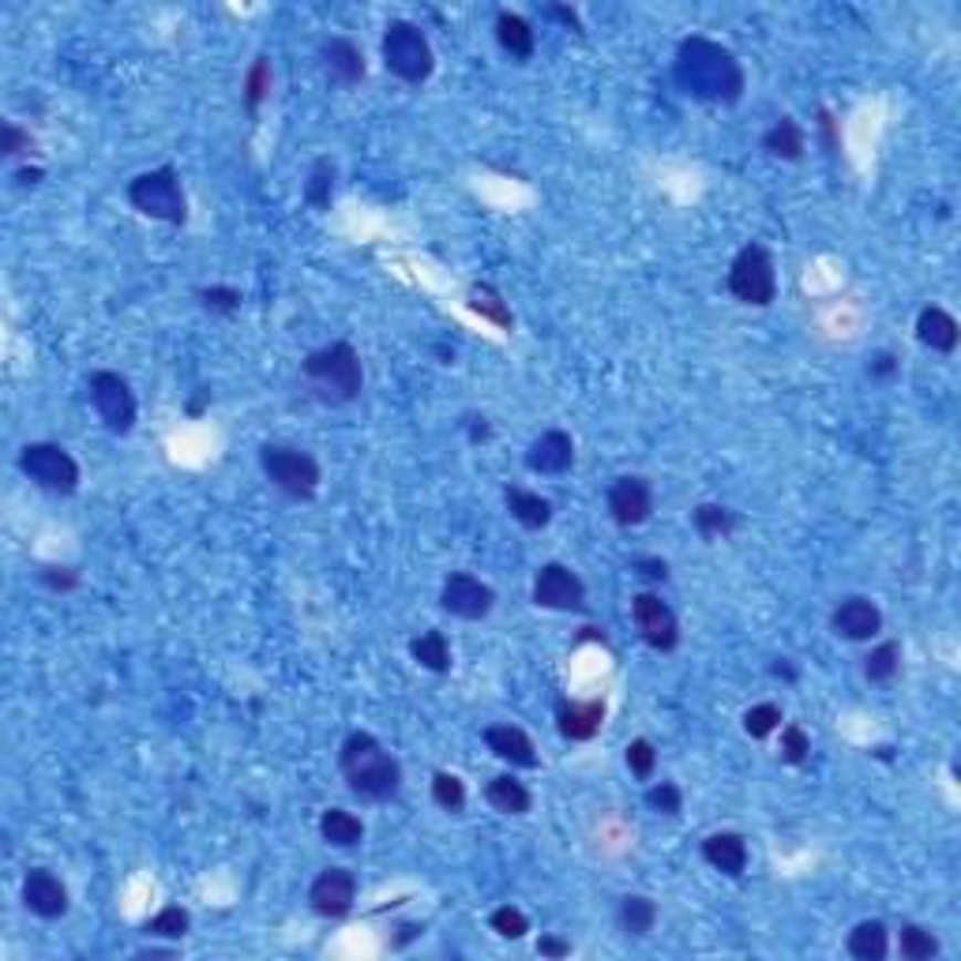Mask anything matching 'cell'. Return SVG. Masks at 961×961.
<instances>
[{
	"label": "cell",
	"mask_w": 961,
	"mask_h": 961,
	"mask_svg": "<svg viewBox=\"0 0 961 961\" xmlns=\"http://www.w3.org/2000/svg\"><path fill=\"white\" fill-rule=\"evenodd\" d=\"M672 80H677V87L688 98L707 102V106H737L748 91V75L740 56L707 34H691L677 45Z\"/></svg>",
	"instance_id": "6da1fadb"
},
{
	"label": "cell",
	"mask_w": 961,
	"mask_h": 961,
	"mask_svg": "<svg viewBox=\"0 0 961 961\" xmlns=\"http://www.w3.org/2000/svg\"><path fill=\"white\" fill-rule=\"evenodd\" d=\"M338 766L346 788L365 804H387L403 788V763L387 751L373 732H349L338 748Z\"/></svg>",
	"instance_id": "7a4b0ae2"
},
{
	"label": "cell",
	"mask_w": 961,
	"mask_h": 961,
	"mask_svg": "<svg viewBox=\"0 0 961 961\" xmlns=\"http://www.w3.org/2000/svg\"><path fill=\"white\" fill-rule=\"evenodd\" d=\"M301 376L309 384L312 398H320L323 406H346L365 391L361 354L349 342H331V346L312 349L301 361Z\"/></svg>",
	"instance_id": "3957f363"
},
{
	"label": "cell",
	"mask_w": 961,
	"mask_h": 961,
	"mask_svg": "<svg viewBox=\"0 0 961 961\" xmlns=\"http://www.w3.org/2000/svg\"><path fill=\"white\" fill-rule=\"evenodd\" d=\"M379 56H384V69L395 75V80L410 83V87H421V83L432 80L436 72V53L428 34L410 19H391L387 23L384 38H379Z\"/></svg>",
	"instance_id": "277c9868"
},
{
	"label": "cell",
	"mask_w": 961,
	"mask_h": 961,
	"mask_svg": "<svg viewBox=\"0 0 961 961\" xmlns=\"http://www.w3.org/2000/svg\"><path fill=\"white\" fill-rule=\"evenodd\" d=\"M260 470L282 497L290 500H312L320 492L323 470L316 455L293 443H263L260 447Z\"/></svg>",
	"instance_id": "5b68a950"
},
{
	"label": "cell",
	"mask_w": 961,
	"mask_h": 961,
	"mask_svg": "<svg viewBox=\"0 0 961 961\" xmlns=\"http://www.w3.org/2000/svg\"><path fill=\"white\" fill-rule=\"evenodd\" d=\"M128 203L136 207L143 218H155V222H166V226L188 222V196L174 166H158V169H147V174L132 177Z\"/></svg>",
	"instance_id": "8992f818"
},
{
	"label": "cell",
	"mask_w": 961,
	"mask_h": 961,
	"mask_svg": "<svg viewBox=\"0 0 961 961\" xmlns=\"http://www.w3.org/2000/svg\"><path fill=\"white\" fill-rule=\"evenodd\" d=\"M725 285L732 297L748 304V309H770V304L777 301V268L766 244L751 241L732 255Z\"/></svg>",
	"instance_id": "52a82bcc"
},
{
	"label": "cell",
	"mask_w": 961,
	"mask_h": 961,
	"mask_svg": "<svg viewBox=\"0 0 961 961\" xmlns=\"http://www.w3.org/2000/svg\"><path fill=\"white\" fill-rule=\"evenodd\" d=\"M19 473L31 484H38L42 492H53V497H72L83 481L80 462L72 459V451L53 440L27 443L23 451H19Z\"/></svg>",
	"instance_id": "ba28073f"
},
{
	"label": "cell",
	"mask_w": 961,
	"mask_h": 961,
	"mask_svg": "<svg viewBox=\"0 0 961 961\" xmlns=\"http://www.w3.org/2000/svg\"><path fill=\"white\" fill-rule=\"evenodd\" d=\"M87 391H91L94 410L102 417V425H106L113 436H128L132 428H136L139 403L125 376L109 373V368H98V373H91L87 379Z\"/></svg>",
	"instance_id": "9c48e42d"
},
{
	"label": "cell",
	"mask_w": 961,
	"mask_h": 961,
	"mask_svg": "<svg viewBox=\"0 0 961 961\" xmlns=\"http://www.w3.org/2000/svg\"><path fill=\"white\" fill-rule=\"evenodd\" d=\"M440 608L447 616H455V620L478 624L497 608V589L481 583L478 575H470V571H451L440 586Z\"/></svg>",
	"instance_id": "30bf717a"
},
{
	"label": "cell",
	"mask_w": 961,
	"mask_h": 961,
	"mask_svg": "<svg viewBox=\"0 0 961 961\" xmlns=\"http://www.w3.org/2000/svg\"><path fill=\"white\" fill-rule=\"evenodd\" d=\"M631 620L639 627V639L658 654H672L680 646V620L677 613L669 608V602H661L658 594L643 589V594L631 597Z\"/></svg>",
	"instance_id": "8fae6325"
},
{
	"label": "cell",
	"mask_w": 961,
	"mask_h": 961,
	"mask_svg": "<svg viewBox=\"0 0 961 961\" xmlns=\"http://www.w3.org/2000/svg\"><path fill=\"white\" fill-rule=\"evenodd\" d=\"M534 605L549 613H583L586 608V583L567 564H545L534 575Z\"/></svg>",
	"instance_id": "7c38bea8"
},
{
	"label": "cell",
	"mask_w": 961,
	"mask_h": 961,
	"mask_svg": "<svg viewBox=\"0 0 961 961\" xmlns=\"http://www.w3.org/2000/svg\"><path fill=\"white\" fill-rule=\"evenodd\" d=\"M357 875L349 868H323L309 887V909L323 920H342L354 912Z\"/></svg>",
	"instance_id": "4fadbf2b"
},
{
	"label": "cell",
	"mask_w": 961,
	"mask_h": 961,
	"mask_svg": "<svg viewBox=\"0 0 961 961\" xmlns=\"http://www.w3.org/2000/svg\"><path fill=\"white\" fill-rule=\"evenodd\" d=\"M605 508L616 526H627V530L643 526V522L654 515V484L639 478V473L616 478L605 492Z\"/></svg>",
	"instance_id": "5bb4252c"
},
{
	"label": "cell",
	"mask_w": 961,
	"mask_h": 961,
	"mask_svg": "<svg viewBox=\"0 0 961 961\" xmlns=\"http://www.w3.org/2000/svg\"><path fill=\"white\" fill-rule=\"evenodd\" d=\"M831 631L845 643H871L882 631V613L871 597H842L831 613Z\"/></svg>",
	"instance_id": "9a60e30c"
},
{
	"label": "cell",
	"mask_w": 961,
	"mask_h": 961,
	"mask_svg": "<svg viewBox=\"0 0 961 961\" xmlns=\"http://www.w3.org/2000/svg\"><path fill=\"white\" fill-rule=\"evenodd\" d=\"M23 906L34 912L38 920H61L69 912V887L61 882V875L50 868H31L23 875Z\"/></svg>",
	"instance_id": "2e32d148"
},
{
	"label": "cell",
	"mask_w": 961,
	"mask_h": 961,
	"mask_svg": "<svg viewBox=\"0 0 961 961\" xmlns=\"http://www.w3.org/2000/svg\"><path fill=\"white\" fill-rule=\"evenodd\" d=\"M320 64L323 72H327V80L335 83V87H361L368 75V64H365V53H361V45L354 42V38H327V42L320 45Z\"/></svg>",
	"instance_id": "e0dca14e"
},
{
	"label": "cell",
	"mask_w": 961,
	"mask_h": 961,
	"mask_svg": "<svg viewBox=\"0 0 961 961\" xmlns=\"http://www.w3.org/2000/svg\"><path fill=\"white\" fill-rule=\"evenodd\" d=\"M575 466V440L564 428H545L534 443L526 447V470L541 478H564Z\"/></svg>",
	"instance_id": "ac0fdd59"
},
{
	"label": "cell",
	"mask_w": 961,
	"mask_h": 961,
	"mask_svg": "<svg viewBox=\"0 0 961 961\" xmlns=\"http://www.w3.org/2000/svg\"><path fill=\"white\" fill-rule=\"evenodd\" d=\"M605 699H560L556 702V732L571 744H586L605 725Z\"/></svg>",
	"instance_id": "d6986e66"
},
{
	"label": "cell",
	"mask_w": 961,
	"mask_h": 961,
	"mask_svg": "<svg viewBox=\"0 0 961 961\" xmlns=\"http://www.w3.org/2000/svg\"><path fill=\"white\" fill-rule=\"evenodd\" d=\"M702 860L710 864L713 871L729 875V879H740L751 864V849L748 837L740 831H713L702 837Z\"/></svg>",
	"instance_id": "ffe728a7"
},
{
	"label": "cell",
	"mask_w": 961,
	"mask_h": 961,
	"mask_svg": "<svg viewBox=\"0 0 961 961\" xmlns=\"http://www.w3.org/2000/svg\"><path fill=\"white\" fill-rule=\"evenodd\" d=\"M484 744H489V751L500 759V763H508L515 770H537L541 766L534 740H530L519 725H489L484 729Z\"/></svg>",
	"instance_id": "44dd1931"
},
{
	"label": "cell",
	"mask_w": 961,
	"mask_h": 961,
	"mask_svg": "<svg viewBox=\"0 0 961 961\" xmlns=\"http://www.w3.org/2000/svg\"><path fill=\"white\" fill-rule=\"evenodd\" d=\"M958 338H961V327H958V320L950 316L947 309H939V304L920 309V316H917V342H920V346H928L931 354H954Z\"/></svg>",
	"instance_id": "7402d4cb"
},
{
	"label": "cell",
	"mask_w": 961,
	"mask_h": 961,
	"mask_svg": "<svg viewBox=\"0 0 961 961\" xmlns=\"http://www.w3.org/2000/svg\"><path fill=\"white\" fill-rule=\"evenodd\" d=\"M497 42H500V50L511 56V61H519V64L530 61L534 50H537L534 23H530L526 15L508 12V8H503V12H497Z\"/></svg>",
	"instance_id": "603a6c76"
},
{
	"label": "cell",
	"mask_w": 961,
	"mask_h": 961,
	"mask_svg": "<svg viewBox=\"0 0 961 961\" xmlns=\"http://www.w3.org/2000/svg\"><path fill=\"white\" fill-rule=\"evenodd\" d=\"M503 503H508L511 519H515L519 526H526V530H545L552 522V500H545L541 492L508 484V489H503Z\"/></svg>",
	"instance_id": "cb8c5ba5"
},
{
	"label": "cell",
	"mask_w": 961,
	"mask_h": 961,
	"mask_svg": "<svg viewBox=\"0 0 961 961\" xmlns=\"http://www.w3.org/2000/svg\"><path fill=\"white\" fill-rule=\"evenodd\" d=\"M763 150L770 158L801 161L804 150H807V136H804L801 121H796V117H777L774 125L763 132Z\"/></svg>",
	"instance_id": "d4e9b609"
},
{
	"label": "cell",
	"mask_w": 961,
	"mask_h": 961,
	"mask_svg": "<svg viewBox=\"0 0 961 961\" xmlns=\"http://www.w3.org/2000/svg\"><path fill=\"white\" fill-rule=\"evenodd\" d=\"M320 837L331 849H357L365 842V823L354 812H346V807H327L320 815Z\"/></svg>",
	"instance_id": "484cf974"
},
{
	"label": "cell",
	"mask_w": 961,
	"mask_h": 961,
	"mask_svg": "<svg viewBox=\"0 0 961 961\" xmlns=\"http://www.w3.org/2000/svg\"><path fill=\"white\" fill-rule=\"evenodd\" d=\"M654 925H658V906H654V898H646V894H627V898H620V906H616V928H620L627 939H646L654 931Z\"/></svg>",
	"instance_id": "4316f807"
},
{
	"label": "cell",
	"mask_w": 961,
	"mask_h": 961,
	"mask_svg": "<svg viewBox=\"0 0 961 961\" xmlns=\"http://www.w3.org/2000/svg\"><path fill=\"white\" fill-rule=\"evenodd\" d=\"M484 801L497 807L500 815H526L530 807H534V796H530V788L522 785L515 774L489 777V785H484Z\"/></svg>",
	"instance_id": "83f0119b"
},
{
	"label": "cell",
	"mask_w": 961,
	"mask_h": 961,
	"mask_svg": "<svg viewBox=\"0 0 961 961\" xmlns=\"http://www.w3.org/2000/svg\"><path fill=\"white\" fill-rule=\"evenodd\" d=\"M466 304H470V312H478L481 320H489L492 327L515 331V312H511V304L503 301V293L492 282H473Z\"/></svg>",
	"instance_id": "f1b7e54d"
},
{
	"label": "cell",
	"mask_w": 961,
	"mask_h": 961,
	"mask_svg": "<svg viewBox=\"0 0 961 961\" xmlns=\"http://www.w3.org/2000/svg\"><path fill=\"white\" fill-rule=\"evenodd\" d=\"M845 950H849V958L856 961H882L890 954V931L882 920H860L849 939H845Z\"/></svg>",
	"instance_id": "f546056e"
},
{
	"label": "cell",
	"mask_w": 961,
	"mask_h": 961,
	"mask_svg": "<svg viewBox=\"0 0 961 961\" xmlns=\"http://www.w3.org/2000/svg\"><path fill=\"white\" fill-rule=\"evenodd\" d=\"M410 658L421 665V669L436 672V677H443V672H451V643H447L443 631H436V627H428V631H421L417 639H410Z\"/></svg>",
	"instance_id": "4dcf8cb0"
},
{
	"label": "cell",
	"mask_w": 961,
	"mask_h": 961,
	"mask_svg": "<svg viewBox=\"0 0 961 961\" xmlns=\"http://www.w3.org/2000/svg\"><path fill=\"white\" fill-rule=\"evenodd\" d=\"M691 526L702 541H718V537L737 534L740 515L732 508H725V503H699V508L691 511Z\"/></svg>",
	"instance_id": "1f68e13d"
},
{
	"label": "cell",
	"mask_w": 961,
	"mask_h": 961,
	"mask_svg": "<svg viewBox=\"0 0 961 961\" xmlns=\"http://www.w3.org/2000/svg\"><path fill=\"white\" fill-rule=\"evenodd\" d=\"M335 161L331 158H316L309 169V180H304V203L312 211H331V199H335Z\"/></svg>",
	"instance_id": "d6a6232c"
},
{
	"label": "cell",
	"mask_w": 961,
	"mask_h": 961,
	"mask_svg": "<svg viewBox=\"0 0 961 961\" xmlns=\"http://www.w3.org/2000/svg\"><path fill=\"white\" fill-rule=\"evenodd\" d=\"M188 931H192V912H188L185 906H166L158 909L155 917L143 925V936L150 939H169V943H177V939H185Z\"/></svg>",
	"instance_id": "836d02e7"
},
{
	"label": "cell",
	"mask_w": 961,
	"mask_h": 961,
	"mask_svg": "<svg viewBox=\"0 0 961 961\" xmlns=\"http://www.w3.org/2000/svg\"><path fill=\"white\" fill-rule=\"evenodd\" d=\"M271 83H274V69H271V56L268 53H260L252 61V69L244 72V109L249 113H260V106L263 102L271 98Z\"/></svg>",
	"instance_id": "e575fe53"
},
{
	"label": "cell",
	"mask_w": 961,
	"mask_h": 961,
	"mask_svg": "<svg viewBox=\"0 0 961 961\" xmlns=\"http://www.w3.org/2000/svg\"><path fill=\"white\" fill-rule=\"evenodd\" d=\"M901 672V643H879L871 646V654L864 658V677H868L871 683H890L894 677Z\"/></svg>",
	"instance_id": "d590c367"
},
{
	"label": "cell",
	"mask_w": 961,
	"mask_h": 961,
	"mask_svg": "<svg viewBox=\"0 0 961 961\" xmlns=\"http://www.w3.org/2000/svg\"><path fill=\"white\" fill-rule=\"evenodd\" d=\"M898 954L906 961H931L939 954V939L936 931L920 928V925H901L898 931Z\"/></svg>",
	"instance_id": "8d00e7d4"
},
{
	"label": "cell",
	"mask_w": 961,
	"mask_h": 961,
	"mask_svg": "<svg viewBox=\"0 0 961 961\" xmlns=\"http://www.w3.org/2000/svg\"><path fill=\"white\" fill-rule=\"evenodd\" d=\"M782 721H785V713H782L777 702H755V707L744 710V732L751 740L774 737V732L782 729Z\"/></svg>",
	"instance_id": "74e56055"
},
{
	"label": "cell",
	"mask_w": 961,
	"mask_h": 961,
	"mask_svg": "<svg viewBox=\"0 0 961 961\" xmlns=\"http://www.w3.org/2000/svg\"><path fill=\"white\" fill-rule=\"evenodd\" d=\"M432 801H436V807H443V812L462 815L466 812V782L459 774H451V770H440V774L432 777Z\"/></svg>",
	"instance_id": "f35d334b"
},
{
	"label": "cell",
	"mask_w": 961,
	"mask_h": 961,
	"mask_svg": "<svg viewBox=\"0 0 961 961\" xmlns=\"http://www.w3.org/2000/svg\"><path fill=\"white\" fill-rule=\"evenodd\" d=\"M646 807H650L654 815H665V819H677V815L683 812V788L677 782H654L650 788H646Z\"/></svg>",
	"instance_id": "ab89813d"
},
{
	"label": "cell",
	"mask_w": 961,
	"mask_h": 961,
	"mask_svg": "<svg viewBox=\"0 0 961 961\" xmlns=\"http://www.w3.org/2000/svg\"><path fill=\"white\" fill-rule=\"evenodd\" d=\"M777 759H782L785 766H804L807 759H812V737L801 729V725H782V748H777Z\"/></svg>",
	"instance_id": "60d3db41"
},
{
	"label": "cell",
	"mask_w": 961,
	"mask_h": 961,
	"mask_svg": "<svg viewBox=\"0 0 961 961\" xmlns=\"http://www.w3.org/2000/svg\"><path fill=\"white\" fill-rule=\"evenodd\" d=\"M489 928L497 931L500 939H511V943H519V939L530 931V917L519 906H500V909L489 912Z\"/></svg>",
	"instance_id": "b9f144b4"
},
{
	"label": "cell",
	"mask_w": 961,
	"mask_h": 961,
	"mask_svg": "<svg viewBox=\"0 0 961 961\" xmlns=\"http://www.w3.org/2000/svg\"><path fill=\"white\" fill-rule=\"evenodd\" d=\"M624 763H627V770H631L635 777H639V782H650L654 770H658V751H654V744L646 737H635L631 744H627V751H624Z\"/></svg>",
	"instance_id": "7bdbcfd3"
},
{
	"label": "cell",
	"mask_w": 961,
	"mask_h": 961,
	"mask_svg": "<svg viewBox=\"0 0 961 961\" xmlns=\"http://www.w3.org/2000/svg\"><path fill=\"white\" fill-rule=\"evenodd\" d=\"M196 297L207 312H218V316H233V312L244 304V293L233 290V285H203Z\"/></svg>",
	"instance_id": "ee69618b"
},
{
	"label": "cell",
	"mask_w": 961,
	"mask_h": 961,
	"mask_svg": "<svg viewBox=\"0 0 961 961\" xmlns=\"http://www.w3.org/2000/svg\"><path fill=\"white\" fill-rule=\"evenodd\" d=\"M0 155L4 158L34 155V136L23 125H15V121H4V125H0Z\"/></svg>",
	"instance_id": "f6af8a7d"
},
{
	"label": "cell",
	"mask_w": 961,
	"mask_h": 961,
	"mask_svg": "<svg viewBox=\"0 0 961 961\" xmlns=\"http://www.w3.org/2000/svg\"><path fill=\"white\" fill-rule=\"evenodd\" d=\"M38 583H42L45 589H53V594H72V589H80V571L50 564V567L38 571Z\"/></svg>",
	"instance_id": "bcb514c9"
},
{
	"label": "cell",
	"mask_w": 961,
	"mask_h": 961,
	"mask_svg": "<svg viewBox=\"0 0 961 961\" xmlns=\"http://www.w3.org/2000/svg\"><path fill=\"white\" fill-rule=\"evenodd\" d=\"M901 368V361L890 354V349H875V354L868 357V376L871 379H894Z\"/></svg>",
	"instance_id": "7dc6e473"
},
{
	"label": "cell",
	"mask_w": 961,
	"mask_h": 961,
	"mask_svg": "<svg viewBox=\"0 0 961 961\" xmlns=\"http://www.w3.org/2000/svg\"><path fill=\"white\" fill-rule=\"evenodd\" d=\"M631 567H635V575L650 578V583H669V564H665L661 556H639Z\"/></svg>",
	"instance_id": "c3c4849f"
},
{
	"label": "cell",
	"mask_w": 961,
	"mask_h": 961,
	"mask_svg": "<svg viewBox=\"0 0 961 961\" xmlns=\"http://www.w3.org/2000/svg\"><path fill=\"white\" fill-rule=\"evenodd\" d=\"M537 954L541 958H571V943L567 939H560V936H541L537 939Z\"/></svg>",
	"instance_id": "681fc988"
},
{
	"label": "cell",
	"mask_w": 961,
	"mask_h": 961,
	"mask_svg": "<svg viewBox=\"0 0 961 961\" xmlns=\"http://www.w3.org/2000/svg\"><path fill=\"white\" fill-rule=\"evenodd\" d=\"M545 15H549V19H560V23H564L567 31L583 34V19H578L575 8H567V4H549V8H545Z\"/></svg>",
	"instance_id": "f907efd6"
},
{
	"label": "cell",
	"mask_w": 961,
	"mask_h": 961,
	"mask_svg": "<svg viewBox=\"0 0 961 961\" xmlns=\"http://www.w3.org/2000/svg\"><path fill=\"white\" fill-rule=\"evenodd\" d=\"M819 132H823V139H826V150H831V155H837V150H842V139H837V125H834L831 109H819Z\"/></svg>",
	"instance_id": "816d5d0a"
},
{
	"label": "cell",
	"mask_w": 961,
	"mask_h": 961,
	"mask_svg": "<svg viewBox=\"0 0 961 961\" xmlns=\"http://www.w3.org/2000/svg\"><path fill=\"white\" fill-rule=\"evenodd\" d=\"M42 177H45V169L42 166H23V169H15V180L23 188H34V185H42Z\"/></svg>",
	"instance_id": "f5cc1de1"
},
{
	"label": "cell",
	"mask_w": 961,
	"mask_h": 961,
	"mask_svg": "<svg viewBox=\"0 0 961 961\" xmlns=\"http://www.w3.org/2000/svg\"><path fill=\"white\" fill-rule=\"evenodd\" d=\"M470 443H484L492 436V428H489V421H484V417H470Z\"/></svg>",
	"instance_id": "db71d44e"
},
{
	"label": "cell",
	"mask_w": 961,
	"mask_h": 961,
	"mask_svg": "<svg viewBox=\"0 0 961 961\" xmlns=\"http://www.w3.org/2000/svg\"><path fill=\"white\" fill-rule=\"evenodd\" d=\"M578 643H602V646H608V635H605V627L586 624L583 631H578Z\"/></svg>",
	"instance_id": "11a10c76"
},
{
	"label": "cell",
	"mask_w": 961,
	"mask_h": 961,
	"mask_svg": "<svg viewBox=\"0 0 961 961\" xmlns=\"http://www.w3.org/2000/svg\"><path fill=\"white\" fill-rule=\"evenodd\" d=\"M417 936H421V928H417V925H403V928H398V936L391 939V947H395V950H403V947L410 943V939H417Z\"/></svg>",
	"instance_id": "9f6ffc18"
},
{
	"label": "cell",
	"mask_w": 961,
	"mask_h": 961,
	"mask_svg": "<svg viewBox=\"0 0 961 961\" xmlns=\"http://www.w3.org/2000/svg\"><path fill=\"white\" fill-rule=\"evenodd\" d=\"M207 403H211V391H199L192 403H188V417H199L207 410Z\"/></svg>",
	"instance_id": "6f0895ef"
},
{
	"label": "cell",
	"mask_w": 961,
	"mask_h": 961,
	"mask_svg": "<svg viewBox=\"0 0 961 961\" xmlns=\"http://www.w3.org/2000/svg\"><path fill=\"white\" fill-rule=\"evenodd\" d=\"M770 672H774V677H785V680H796V669H793V665H788L785 658H777V665H774V669H770Z\"/></svg>",
	"instance_id": "680465c9"
}]
</instances>
